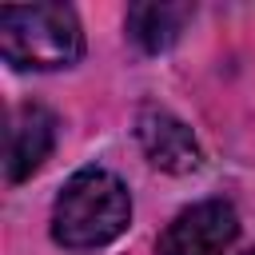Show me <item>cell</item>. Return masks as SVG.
<instances>
[{"label": "cell", "instance_id": "cell-3", "mask_svg": "<svg viewBox=\"0 0 255 255\" xmlns=\"http://www.w3.org/2000/svg\"><path fill=\"white\" fill-rule=\"evenodd\" d=\"M239 235V219H235V207L223 203V199H203L187 211H179L159 243H155V255H223Z\"/></svg>", "mask_w": 255, "mask_h": 255}, {"label": "cell", "instance_id": "cell-4", "mask_svg": "<svg viewBox=\"0 0 255 255\" xmlns=\"http://www.w3.org/2000/svg\"><path fill=\"white\" fill-rule=\"evenodd\" d=\"M135 135H139L143 155H147L159 171L191 175V171H199V163H203V151H199L191 128H187L179 116H171L167 108H143L139 120H135Z\"/></svg>", "mask_w": 255, "mask_h": 255}, {"label": "cell", "instance_id": "cell-1", "mask_svg": "<svg viewBox=\"0 0 255 255\" xmlns=\"http://www.w3.org/2000/svg\"><path fill=\"white\" fill-rule=\"evenodd\" d=\"M131 223V195L120 175L104 167L76 171L52 207V239L72 251H96L120 239Z\"/></svg>", "mask_w": 255, "mask_h": 255}, {"label": "cell", "instance_id": "cell-7", "mask_svg": "<svg viewBox=\"0 0 255 255\" xmlns=\"http://www.w3.org/2000/svg\"><path fill=\"white\" fill-rule=\"evenodd\" d=\"M243 255H255V251H243Z\"/></svg>", "mask_w": 255, "mask_h": 255}, {"label": "cell", "instance_id": "cell-5", "mask_svg": "<svg viewBox=\"0 0 255 255\" xmlns=\"http://www.w3.org/2000/svg\"><path fill=\"white\" fill-rule=\"evenodd\" d=\"M52 147H56V116L44 104H20L8 120V147H4L8 179L24 183L32 171L44 167Z\"/></svg>", "mask_w": 255, "mask_h": 255}, {"label": "cell", "instance_id": "cell-6", "mask_svg": "<svg viewBox=\"0 0 255 255\" xmlns=\"http://www.w3.org/2000/svg\"><path fill=\"white\" fill-rule=\"evenodd\" d=\"M191 20V4H131L128 8V36L143 52H167L183 24Z\"/></svg>", "mask_w": 255, "mask_h": 255}, {"label": "cell", "instance_id": "cell-2", "mask_svg": "<svg viewBox=\"0 0 255 255\" xmlns=\"http://www.w3.org/2000/svg\"><path fill=\"white\" fill-rule=\"evenodd\" d=\"M0 56L12 68H68L84 56V32L72 4H8L0 8Z\"/></svg>", "mask_w": 255, "mask_h": 255}]
</instances>
